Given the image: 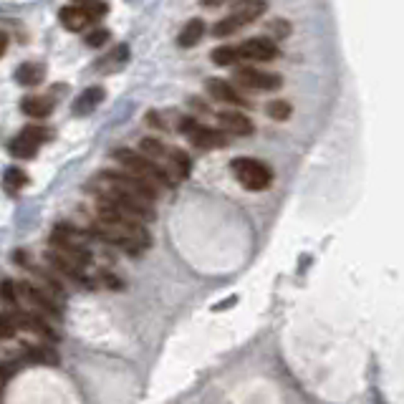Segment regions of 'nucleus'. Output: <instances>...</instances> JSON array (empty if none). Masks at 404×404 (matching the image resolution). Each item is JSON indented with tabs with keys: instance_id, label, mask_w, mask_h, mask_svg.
I'll list each match as a JSON object with an SVG mask.
<instances>
[{
	"instance_id": "412c9836",
	"label": "nucleus",
	"mask_w": 404,
	"mask_h": 404,
	"mask_svg": "<svg viewBox=\"0 0 404 404\" xmlns=\"http://www.w3.org/2000/svg\"><path fill=\"white\" fill-rule=\"evenodd\" d=\"M23 362L56 364L58 362V354L51 346H43V344H26V346H23Z\"/></svg>"
},
{
	"instance_id": "b1692460",
	"label": "nucleus",
	"mask_w": 404,
	"mask_h": 404,
	"mask_svg": "<svg viewBox=\"0 0 404 404\" xmlns=\"http://www.w3.org/2000/svg\"><path fill=\"white\" fill-rule=\"evenodd\" d=\"M265 114H268L273 121H288L293 114V106L286 99H273V101H268V106H265Z\"/></svg>"
},
{
	"instance_id": "423d86ee",
	"label": "nucleus",
	"mask_w": 404,
	"mask_h": 404,
	"mask_svg": "<svg viewBox=\"0 0 404 404\" xmlns=\"http://www.w3.org/2000/svg\"><path fill=\"white\" fill-rule=\"evenodd\" d=\"M99 185H109V187H117V190H124V192H132V195L142 197L144 202H152L160 197V190L152 187L149 182L140 180V177H134L129 172H117V169H104V172L96 177Z\"/></svg>"
},
{
	"instance_id": "9b49d317",
	"label": "nucleus",
	"mask_w": 404,
	"mask_h": 404,
	"mask_svg": "<svg viewBox=\"0 0 404 404\" xmlns=\"http://www.w3.org/2000/svg\"><path fill=\"white\" fill-rule=\"evenodd\" d=\"M217 121H220V129H223L228 137H251L255 132V124L251 121V117L237 109H230V112H220L217 114Z\"/></svg>"
},
{
	"instance_id": "f03ea898",
	"label": "nucleus",
	"mask_w": 404,
	"mask_h": 404,
	"mask_svg": "<svg viewBox=\"0 0 404 404\" xmlns=\"http://www.w3.org/2000/svg\"><path fill=\"white\" fill-rule=\"evenodd\" d=\"M265 13H268V0H235L230 13L212 26V33H215V38H228V35L237 33L240 28L263 18Z\"/></svg>"
},
{
	"instance_id": "6ab92c4d",
	"label": "nucleus",
	"mask_w": 404,
	"mask_h": 404,
	"mask_svg": "<svg viewBox=\"0 0 404 404\" xmlns=\"http://www.w3.org/2000/svg\"><path fill=\"white\" fill-rule=\"evenodd\" d=\"M38 146H41L38 142L31 140L26 132H21L10 144H8V152L13 154V157H18V160H33L35 154H38Z\"/></svg>"
},
{
	"instance_id": "c85d7f7f",
	"label": "nucleus",
	"mask_w": 404,
	"mask_h": 404,
	"mask_svg": "<svg viewBox=\"0 0 404 404\" xmlns=\"http://www.w3.org/2000/svg\"><path fill=\"white\" fill-rule=\"evenodd\" d=\"M271 28L276 31V33H278V38H283V35L291 33V26H288V23L283 21V18H278V23H273ZM278 38H276V41H278Z\"/></svg>"
},
{
	"instance_id": "0eeeda50",
	"label": "nucleus",
	"mask_w": 404,
	"mask_h": 404,
	"mask_svg": "<svg viewBox=\"0 0 404 404\" xmlns=\"http://www.w3.org/2000/svg\"><path fill=\"white\" fill-rule=\"evenodd\" d=\"M237 86L251 91H278L283 86V76L273 74V71L255 69V66H237L235 69Z\"/></svg>"
},
{
	"instance_id": "393cba45",
	"label": "nucleus",
	"mask_w": 404,
	"mask_h": 404,
	"mask_svg": "<svg viewBox=\"0 0 404 404\" xmlns=\"http://www.w3.org/2000/svg\"><path fill=\"white\" fill-rule=\"evenodd\" d=\"M210 58H212L215 66H237V63H240L235 46H217V49H212Z\"/></svg>"
},
{
	"instance_id": "f8f14e48",
	"label": "nucleus",
	"mask_w": 404,
	"mask_h": 404,
	"mask_svg": "<svg viewBox=\"0 0 404 404\" xmlns=\"http://www.w3.org/2000/svg\"><path fill=\"white\" fill-rule=\"evenodd\" d=\"M46 263H49V268L56 276H63V278H69V280H76V283H81V286H94V280L86 278V273L81 265L76 263H71V260H66L63 255H58V253H46Z\"/></svg>"
},
{
	"instance_id": "f3484780",
	"label": "nucleus",
	"mask_w": 404,
	"mask_h": 404,
	"mask_svg": "<svg viewBox=\"0 0 404 404\" xmlns=\"http://www.w3.org/2000/svg\"><path fill=\"white\" fill-rule=\"evenodd\" d=\"M56 101L51 96H26L21 101V112L31 119H49Z\"/></svg>"
},
{
	"instance_id": "aec40b11",
	"label": "nucleus",
	"mask_w": 404,
	"mask_h": 404,
	"mask_svg": "<svg viewBox=\"0 0 404 404\" xmlns=\"http://www.w3.org/2000/svg\"><path fill=\"white\" fill-rule=\"evenodd\" d=\"M202 35H205V21L192 18V21L185 23V28L180 31L177 43H180L182 49H192V46H197V43L202 41Z\"/></svg>"
},
{
	"instance_id": "c756f323",
	"label": "nucleus",
	"mask_w": 404,
	"mask_h": 404,
	"mask_svg": "<svg viewBox=\"0 0 404 404\" xmlns=\"http://www.w3.org/2000/svg\"><path fill=\"white\" fill-rule=\"evenodd\" d=\"M104 283L112 288V291H124V283H121L119 278H114V276H109V273L104 276Z\"/></svg>"
},
{
	"instance_id": "473e14b6",
	"label": "nucleus",
	"mask_w": 404,
	"mask_h": 404,
	"mask_svg": "<svg viewBox=\"0 0 404 404\" xmlns=\"http://www.w3.org/2000/svg\"><path fill=\"white\" fill-rule=\"evenodd\" d=\"M202 3H205V6H208V8H215V6H220L223 0H202Z\"/></svg>"
},
{
	"instance_id": "cd10ccee",
	"label": "nucleus",
	"mask_w": 404,
	"mask_h": 404,
	"mask_svg": "<svg viewBox=\"0 0 404 404\" xmlns=\"http://www.w3.org/2000/svg\"><path fill=\"white\" fill-rule=\"evenodd\" d=\"M15 334H18V326L13 316H0V339H13Z\"/></svg>"
},
{
	"instance_id": "4468645a",
	"label": "nucleus",
	"mask_w": 404,
	"mask_h": 404,
	"mask_svg": "<svg viewBox=\"0 0 404 404\" xmlns=\"http://www.w3.org/2000/svg\"><path fill=\"white\" fill-rule=\"evenodd\" d=\"M165 169L169 172L174 182L180 180H187L190 172H192V160L187 157V152H182V149H167V157H165Z\"/></svg>"
},
{
	"instance_id": "2f4dec72",
	"label": "nucleus",
	"mask_w": 404,
	"mask_h": 404,
	"mask_svg": "<svg viewBox=\"0 0 404 404\" xmlns=\"http://www.w3.org/2000/svg\"><path fill=\"white\" fill-rule=\"evenodd\" d=\"M6 49H8V38H6V33H0V56L6 53Z\"/></svg>"
},
{
	"instance_id": "7ed1b4c3",
	"label": "nucleus",
	"mask_w": 404,
	"mask_h": 404,
	"mask_svg": "<svg viewBox=\"0 0 404 404\" xmlns=\"http://www.w3.org/2000/svg\"><path fill=\"white\" fill-rule=\"evenodd\" d=\"M96 200L101 202V205L117 208L119 212H124V215L137 217V220H142V223H152L154 217H157L152 202H144L142 197L132 195V192L109 187V185H99V182H96Z\"/></svg>"
},
{
	"instance_id": "bb28decb",
	"label": "nucleus",
	"mask_w": 404,
	"mask_h": 404,
	"mask_svg": "<svg viewBox=\"0 0 404 404\" xmlns=\"http://www.w3.org/2000/svg\"><path fill=\"white\" fill-rule=\"evenodd\" d=\"M106 41H112V33H109L106 28H96L86 35V43H89L91 49H99V46H104Z\"/></svg>"
},
{
	"instance_id": "1a4fd4ad",
	"label": "nucleus",
	"mask_w": 404,
	"mask_h": 404,
	"mask_svg": "<svg viewBox=\"0 0 404 404\" xmlns=\"http://www.w3.org/2000/svg\"><path fill=\"white\" fill-rule=\"evenodd\" d=\"M18 298L26 301L35 314H46V316H56V319H61V306L56 303V298L49 296V293L43 291L41 286H35V283L21 280V283H18Z\"/></svg>"
},
{
	"instance_id": "6e6552de",
	"label": "nucleus",
	"mask_w": 404,
	"mask_h": 404,
	"mask_svg": "<svg viewBox=\"0 0 404 404\" xmlns=\"http://www.w3.org/2000/svg\"><path fill=\"white\" fill-rule=\"evenodd\" d=\"M235 51L240 61H253V63H268L280 56L278 43L273 41V38H268V35H253V38L243 41L240 46H235Z\"/></svg>"
},
{
	"instance_id": "a878e982",
	"label": "nucleus",
	"mask_w": 404,
	"mask_h": 404,
	"mask_svg": "<svg viewBox=\"0 0 404 404\" xmlns=\"http://www.w3.org/2000/svg\"><path fill=\"white\" fill-rule=\"evenodd\" d=\"M0 298L6 301L8 306H18V283H13V280H3L0 283Z\"/></svg>"
},
{
	"instance_id": "a211bd4d",
	"label": "nucleus",
	"mask_w": 404,
	"mask_h": 404,
	"mask_svg": "<svg viewBox=\"0 0 404 404\" xmlns=\"http://www.w3.org/2000/svg\"><path fill=\"white\" fill-rule=\"evenodd\" d=\"M46 78V66L41 61H26L15 69V81L21 86H38Z\"/></svg>"
},
{
	"instance_id": "5701e85b",
	"label": "nucleus",
	"mask_w": 404,
	"mask_h": 404,
	"mask_svg": "<svg viewBox=\"0 0 404 404\" xmlns=\"http://www.w3.org/2000/svg\"><path fill=\"white\" fill-rule=\"evenodd\" d=\"M28 174L23 172L21 167H8L6 174H3V185H6V190L10 192V195H15V192H21L23 187H28Z\"/></svg>"
},
{
	"instance_id": "ddd939ff",
	"label": "nucleus",
	"mask_w": 404,
	"mask_h": 404,
	"mask_svg": "<svg viewBox=\"0 0 404 404\" xmlns=\"http://www.w3.org/2000/svg\"><path fill=\"white\" fill-rule=\"evenodd\" d=\"M13 321L18 328H26L31 334L41 336V339H58V334L53 328L41 319V314H35V311H15L13 314Z\"/></svg>"
},
{
	"instance_id": "20e7f679",
	"label": "nucleus",
	"mask_w": 404,
	"mask_h": 404,
	"mask_svg": "<svg viewBox=\"0 0 404 404\" xmlns=\"http://www.w3.org/2000/svg\"><path fill=\"white\" fill-rule=\"evenodd\" d=\"M233 177L251 192H263L273 185V169L255 157H235L230 162Z\"/></svg>"
},
{
	"instance_id": "2eb2a0df",
	"label": "nucleus",
	"mask_w": 404,
	"mask_h": 404,
	"mask_svg": "<svg viewBox=\"0 0 404 404\" xmlns=\"http://www.w3.org/2000/svg\"><path fill=\"white\" fill-rule=\"evenodd\" d=\"M58 18H61V26L66 31H74V33H81V31L86 28V26H91V15L86 13L84 8L81 6H66V8H61V13H58Z\"/></svg>"
},
{
	"instance_id": "dca6fc26",
	"label": "nucleus",
	"mask_w": 404,
	"mask_h": 404,
	"mask_svg": "<svg viewBox=\"0 0 404 404\" xmlns=\"http://www.w3.org/2000/svg\"><path fill=\"white\" fill-rule=\"evenodd\" d=\"M104 96L106 94L101 86H89V89L81 91L76 96V101H74V114H76V117H86V114H91L101 101H104Z\"/></svg>"
},
{
	"instance_id": "4be33fe9",
	"label": "nucleus",
	"mask_w": 404,
	"mask_h": 404,
	"mask_svg": "<svg viewBox=\"0 0 404 404\" xmlns=\"http://www.w3.org/2000/svg\"><path fill=\"white\" fill-rule=\"evenodd\" d=\"M167 149L169 146L165 144L162 140H154V137H144V140L140 142V152L144 154V157H149V160L154 162H165V157H167Z\"/></svg>"
},
{
	"instance_id": "9d476101",
	"label": "nucleus",
	"mask_w": 404,
	"mask_h": 404,
	"mask_svg": "<svg viewBox=\"0 0 404 404\" xmlns=\"http://www.w3.org/2000/svg\"><path fill=\"white\" fill-rule=\"evenodd\" d=\"M208 94L215 101L220 104H228V106H235V109H251L253 101L245 94L237 91V86H233L230 81H225V78H208Z\"/></svg>"
},
{
	"instance_id": "7c9ffc66",
	"label": "nucleus",
	"mask_w": 404,
	"mask_h": 404,
	"mask_svg": "<svg viewBox=\"0 0 404 404\" xmlns=\"http://www.w3.org/2000/svg\"><path fill=\"white\" fill-rule=\"evenodd\" d=\"M146 121H149V124L152 126H157V129H167V126H165V121H162V117L160 114H146Z\"/></svg>"
},
{
	"instance_id": "39448f33",
	"label": "nucleus",
	"mask_w": 404,
	"mask_h": 404,
	"mask_svg": "<svg viewBox=\"0 0 404 404\" xmlns=\"http://www.w3.org/2000/svg\"><path fill=\"white\" fill-rule=\"evenodd\" d=\"M177 129H180V132L185 134L190 142H192V146L205 149V152H210V149H225V146L230 144V137H228L223 129L205 126L192 117L180 119V126H177Z\"/></svg>"
},
{
	"instance_id": "f257e3e1",
	"label": "nucleus",
	"mask_w": 404,
	"mask_h": 404,
	"mask_svg": "<svg viewBox=\"0 0 404 404\" xmlns=\"http://www.w3.org/2000/svg\"><path fill=\"white\" fill-rule=\"evenodd\" d=\"M114 160L124 167V172L134 174V177H140V180L149 182L152 187L157 190H172L177 182L169 177V172L165 169V165H160V162L149 160V157H144L142 152H137V149H117V152L112 154Z\"/></svg>"
}]
</instances>
